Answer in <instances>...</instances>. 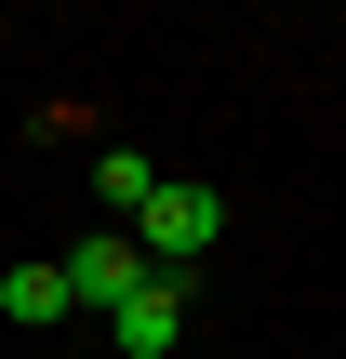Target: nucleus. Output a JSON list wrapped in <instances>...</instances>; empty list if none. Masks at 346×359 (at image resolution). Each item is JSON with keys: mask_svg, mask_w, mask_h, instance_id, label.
<instances>
[{"mask_svg": "<svg viewBox=\"0 0 346 359\" xmlns=\"http://www.w3.org/2000/svg\"><path fill=\"white\" fill-rule=\"evenodd\" d=\"M133 240H147V253H213V240H227V187L160 173V187H147V213H133Z\"/></svg>", "mask_w": 346, "mask_h": 359, "instance_id": "nucleus-1", "label": "nucleus"}, {"mask_svg": "<svg viewBox=\"0 0 346 359\" xmlns=\"http://www.w3.org/2000/svg\"><path fill=\"white\" fill-rule=\"evenodd\" d=\"M53 266H67V306H93V320H107L120 293H147V240H133V226H93V240L53 253Z\"/></svg>", "mask_w": 346, "mask_h": 359, "instance_id": "nucleus-2", "label": "nucleus"}, {"mask_svg": "<svg viewBox=\"0 0 346 359\" xmlns=\"http://www.w3.org/2000/svg\"><path fill=\"white\" fill-rule=\"evenodd\" d=\"M173 333H187V293H173V280H147V293L107 306V346L120 359H173Z\"/></svg>", "mask_w": 346, "mask_h": 359, "instance_id": "nucleus-3", "label": "nucleus"}, {"mask_svg": "<svg viewBox=\"0 0 346 359\" xmlns=\"http://www.w3.org/2000/svg\"><path fill=\"white\" fill-rule=\"evenodd\" d=\"M0 320H27V333L80 320V306H67V266H53V253H40V266H13V280H0Z\"/></svg>", "mask_w": 346, "mask_h": 359, "instance_id": "nucleus-4", "label": "nucleus"}, {"mask_svg": "<svg viewBox=\"0 0 346 359\" xmlns=\"http://www.w3.org/2000/svg\"><path fill=\"white\" fill-rule=\"evenodd\" d=\"M93 187H107V213H147V187H160V173H147V147H107V160H93Z\"/></svg>", "mask_w": 346, "mask_h": 359, "instance_id": "nucleus-5", "label": "nucleus"}]
</instances>
